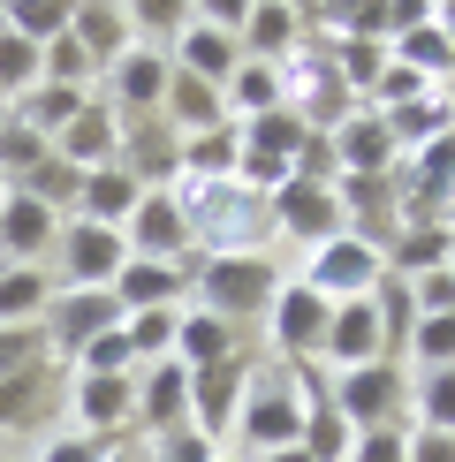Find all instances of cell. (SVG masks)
Returning <instances> with one entry per match:
<instances>
[{"mask_svg":"<svg viewBox=\"0 0 455 462\" xmlns=\"http://www.w3.org/2000/svg\"><path fill=\"white\" fill-rule=\"evenodd\" d=\"M175 205H182V220H190V236H198L205 258H236V250H258V236L274 227L265 198H258V189H243L236 175H228V182H182V189H175Z\"/></svg>","mask_w":455,"mask_h":462,"instance_id":"6da1fadb","label":"cell"},{"mask_svg":"<svg viewBox=\"0 0 455 462\" xmlns=\"http://www.w3.org/2000/svg\"><path fill=\"white\" fill-rule=\"evenodd\" d=\"M236 439H243V462L303 448V364H258L243 417H236Z\"/></svg>","mask_w":455,"mask_h":462,"instance_id":"7a4b0ae2","label":"cell"},{"mask_svg":"<svg viewBox=\"0 0 455 462\" xmlns=\"http://www.w3.org/2000/svg\"><path fill=\"white\" fill-rule=\"evenodd\" d=\"M274 258L265 250H236V258H198V273H190V296H198V311H213L228 326H251L274 311Z\"/></svg>","mask_w":455,"mask_h":462,"instance_id":"3957f363","label":"cell"},{"mask_svg":"<svg viewBox=\"0 0 455 462\" xmlns=\"http://www.w3.org/2000/svg\"><path fill=\"white\" fill-rule=\"evenodd\" d=\"M243 129V167H236V182L243 189H258V198H274L281 182L296 175V152H303V114L296 106H274V114H258V122H236Z\"/></svg>","mask_w":455,"mask_h":462,"instance_id":"277c9868","label":"cell"},{"mask_svg":"<svg viewBox=\"0 0 455 462\" xmlns=\"http://www.w3.org/2000/svg\"><path fill=\"white\" fill-rule=\"evenodd\" d=\"M327 394H334V410L349 417L357 432H387V425H403V410H410V372L379 356V364H357V372H334Z\"/></svg>","mask_w":455,"mask_h":462,"instance_id":"5b68a950","label":"cell"},{"mask_svg":"<svg viewBox=\"0 0 455 462\" xmlns=\"http://www.w3.org/2000/svg\"><path fill=\"white\" fill-rule=\"evenodd\" d=\"M296 281H311L327 303H365L372 288L387 281V250L365 243V236H334V243L311 250V265H303Z\"/></svg>","mask_w":455,"mask_h":462,"instance_id":"8992f818","label":"cell"},{"mask_svg":"<svg viewBox=\"0 0 455 462\" xmlns=\"http://www.w3.org/2000/svg\"><path fill=\"white\" fill-rule=\"evenodd\" d=\"M334 326V303L319 296L311 281H281L274 288V311H265V334H274V364H311L319 341Z\"/></svg>","mask_w":455,"mask_h":462,"instance_id":"52a82bcc","label":"cell"},{"mask_svg":"<svg viewBox=\"0 0 455 462\" xmlns=\"http://www.w3.org/2000/svg\"><path fill=\"white\" fill-rule=\"evenodd\" d=\"M129 311H122V296L114 288H53V303H46V349H61V356H84L99 334H114Z\"/></svg>","mask_w":455,"mask_h":462,"instance_id":"ba28073f","label":"cell"},{"mask_svg":"<svg viewBox=\"0 0 455 462\" xmlns=\"http://www.w3.org/2000/svg\"><path fill=\"white\" fill-rule=\"evenodd\" d=\"M251 356H228V364H205L190 372V432H205L213 448L236 439V417H243V394H251Z\"/></svg>","mask_w":455,"mask_h":462,"instance_id":"9c48e42d","label":"cell"},{"mask_svg":"<svg viewBox=\"0 0 455 462\" xmlns=\"http://www.w3.org/2000/svg\"><path fill=\"white\" fill-rule=\"evenodd\" d=\"M53 258H61V288H114L122 265H129V243H122V227L69 220L61 243H53Z\"/></svg>","mask_w":455,"mask_h":462,"instance_id":"30bf717a","label":"cell"},{"mask_svg":"<svg viewBox=\"0 0 455 462\" xmlns=\"http://www.w3.org/2000/svg\"><path fill=\"white\" fill-rule=\"evenodd\" d=\"M265 213H274V227L281 236H296V243H334V236H349V220H341V198H334V182H303V175H289L265 198Z\"/></svg>","mask_w":455,"mask_h":462,"instance_id":"8fae6325","label":"cell"},{"mask_svg":"<svg viewBox=\"0 0 455 462\" xmlns=\"http://www.w3.org/2000/svg\"><path fill=\"white\" fill-rule=\"evenodd\" d=\"M122 243H129V258H160V265H190V250H198L175 189H144L137 213H129V227H122Z\"/></svg>","mask_w":455,"mask_h":462,"instance_id":"7c38bea8","label":"cell"},{"mask_svg":"<svg viewBox=\"0 0 455 462\" xmlns=\"http://www.w3.org/2000/svg\"><path fill=\"white\" fill-rule=\"evenodd\" d=\"M167 76H175V53H160V46H129L122 61L107 69V91H114V114L122 122H144V114H160V99H167Z\"/></svg>","mask_w":455,"mask_h":462,"instance_id":"4fadbf2b","label":"cell"},{"mask_svg":"<svg viewBox=\"0 0 455 462\" xmlns=\"http://www.w3.org/2000/svg\"><path fill=\"white\" fill-rule=\"evenodd\" d=\"M61 227L69 220L53 213V205L8 189V198H0V258H8V265H46V250L61 243Z\"/></svg>","mask_w":455,"mask_h":462,"instance_id":"5bb4252c","label":"cell"},{"mask_svg":"<svg viewBox=\"0 0 455 462\" xmlns=\"http://www.w3.org/2000/svg\"><path fill=\"white\" fill-rule=\"evenodd\" d=\"M137 425L152 439H167V432L190 425V364L160 356V364H144V372H137Z\"/></svg>","mask_w":455,"mask_h":462,"instance_id":"9a60e30c","label":"cell"},{"mask_svg":"<svg viewBox=\"0 0 455 462\" xmlns=\"http://www.w3.org/2000/svg\"><path fill=\"white\" fill-rule=\"evenodd\" d=\"M160 122L175 129V137H213V129H228L236 114H228V91L220 84L175 69V76H167V99H160Z\"/></svg>","mask_w":455,"mask_h":462,"instance_id":"2e32d148","label":"cell"},{"mask_svg":"<svg viewBox=\"0 0 455 462\" xmlns=\"http://www.w3.org/2000/svg\"><path fill=\"white\" fill-rule=\"evenodd\" d=\"M122 167H129L144 189L182 182V137L160 122V114H144V122H122Z\"/></svg>","mask_w":455,"mask_h":462,"instance_id":"e0dca14e","label":"cell"},{"mask_svg":"<svg viewBox=\"0 0 455 462\" xmlns=\"http://www.w3.org/2000/svg\"><path fill=\"white\" fill-rule=\"evenodd\" d=\"M379 356H387V334H379L372 296L365 303H334V326H327V341H319V364H327V372H357V364H379Z\"/></svg>","mask_w":455,"mask_h":462,"instance_id":"ac0fdd59","label":"cell"},{"mask_svg":"<svg viewBox=\"0 0 455 462\" xmlns=\"http://www.w3.org/2000/svg\"><path fill=\"white\" fill-rule=\"evenodd\" d=\"M53 160H69L76 175H91V167H114L122 160V114H114L107 99H91L76 122L53 137Z\"/></svg>","mask_w":455,"mask_h":462,"instance_id":"d6986e66","label":"cell"},{"mask_svg":"<svg viewBox=\"0 0 455 462\" xmlns=\"http://www.w3.org/2000/svg\"><path fill=\"white\" fill-rule=\"evenodd\" d=\"M334 167H341V175H395V167H403V152H395L387 122H379L372 106H357L349 122L334 129ZM341 175H334V182H341Z\"/></svg>","mask_w":455,"mask_h":462,"instance_id":"ffe728a7","label":"cell"},{"mask_svg":"<svg viewBox=\"0 0 455 462\" xmlns=\"http://www.w3.org/2000/svg\"><path fill=\"white\" fill-rule=\"evenodd\" d=\"M349 448H357V425L334 410L327 379L303 364V455H311V462H349Z\"/></svg>","mask_w":455,"mask_h":462,"instance_id":"44dd1931","label":"cell"},{"mask_svg":"<svg viewBox=\"0 0 455 462\" xmlns=\"http://www.w3.org/2000/svg\"><path fill=\"white\" fill-rule=\"evenodd\" d=\"M69 38L91 53V69H99V76L122 61L129 46H137V31H129V8H122V0H84V8H69Z\"/></svg>","mask_w":455,"mask_h":462,"instance_id":"7402d4cb","label":"cell"},{"mask_svg":"<svg viewBox=\"0 0 455 462\" xmlns=\"http://www.w3.org/2000/svg\"><path fill=\"white\" fill-rule=\"evenodd\" d=\"M122 425H137V372H129V379H91V372H76V432L114 439Z\"/></svg>","mask_w":455,"mask_h":462,"instance_id":"603a6c76","label":"cell"},{"mask_svg":"<svg viewBox=\"0 0 455 462\" xmlns=\"http://www.w3.org/2000/svg\"><path fill=\"white\" fill-rule=\"evenodd\" d=\"M236 46H243V61H274V69H281V61L303 46V8H296V0H265V8L243 15Z\"/></svg>","mask_w":455,"mask_h":462,"instance_id":"cb8c5ba5","label":"cell"},{"mask_svg":"<svg viewBox=\"0 0 455 462\" xmlns=\"http://www.w3.org/2000/svg\"><path fill=\"white\" fill-rule=\"evenodd\" d=\"M122 311H175L190 296V265H160V258H129L122 281H114Z\"/></svg>","mask_w":455,"mask_h":462,"instance_id":"d4e9b609","label":"cell"},{"mask_svg":"<svg viewBox=\"0 0 455 462\" xmlns=\"http://www.w3.org/2000/svg\"><path fill=\"white\" fill-rule=\"evenodd\" d=\"M137 198H144V182L129 175L122 160L114 167H91L84 189H76V220H99V227H129V213H137Z\"/></svg>","mask_w":455,"mask_h":462,"instance_id":"484cf974","label":"cell"},{"mask_svg":"<svg viewBox=\"0 0 455 462\" xmlns=\"http://www.w3.org/2000/svg\"><path fill=\"white\" fill-rule=\"evenodd\" d=\"M175 69H190V76H205V84L228 91V76L243 69V46H236L228 31H213V23H198V15H190V31L175 38Z\"/></svg>","mask_w":455,"mask_h":462,"instance_id":"4316f807","label":"cell"},{"mask_svg":"<svg viewBox=\"0 0 455 462\" xmlns=\"http://www.w3.org/2000/svg\"><path fill=\"white\" fill-rule=\"evenodd\" d=\"M228 356H243V349H236V326L190 303V311H182V326H175V364L205 372V364H228Z\"/></svg>","mask_w":455,"mask_h":462,"instance_id":"83f0119b","label":"cell"},{"mask_svg":"<svg viewBox=\"0 0 455 462\" xmlns=\"http://www.w3.org/2000/svg\"><path fill=\"white\" fill-rule=\"evenodd\" d=\"M84 106H91V91H69V84H31L23 99H15V122H23L31 137H46V144H53V137H61V129H69Z\"/></svg>","mask_w":455,"mask_h":462,"instance_id":"f1b7e54d","label":"cell"},{"mask_svg":"<svg viewBox=\"0 0 455 462\" xmlns=\"http://www.w3.org/2000/svg\"><path fill=\"white\" fill-rule=\"evenodd\" d=\"M53 288L61 281H46V265H0V326H38Z\"/></svg>","mask_w":455,"mask_h":462,"instance_id":"f546056e","label":"cell"},{"mask_svg":"<svg viewBox=\"0 0 455 462\" xmlns=\"http://www.w3.org/2000/svg\"><path fill=\"white\" fill-rule=\"evenodd\" d=\"M448 258H455V227H403V236L387 243V273H403V281L441 273Z\"/></svg>","mask_w":455,"mask_h":462,"instance_id":"4dcf8cb0","label":"cell"},{"mask_svg":"<svg viewBox=\"0 0 455 462\" xmlns=\"http://www.w3.org/2000/svg\"><path fill=\"white\" fill-rule=\"evenodd\" d=\"M372 311H379V334H387V364L410 356V334H417V288L403 273H387L372 288Z\"/></svg>","mask_w":455,"mask_h":462,"instance_id":"1f68e13d","label":"cell"},{"mask_svg":"<svg viewBox=\"0 0 455 462\" xmlns=\"http://www.w3.org/2000/svg\"><path fill=\"white\" fill-rule=\"evenodd\" d=\"M395 61H403V69H417V76H425V84H448V76H455V46H448V31L441 23H432V15H425V23H410L403 38H395Z\"/></svg>","mask_w":455,"mask_h":462,"instance_id":"d6a6232c","label":"cell"},{"mask_svg":"<svg viewBox=\"0 0 455 462\" xmlns=\"http://www.w3.org/2000/svg\"><path fill=\"white\" fill-rule=\"evenodd\" d=\"M274 106H289L274 61H243L236 76H228V114H236V122H258V114H274Z\"/></svg>","mask_w":455,"mask_h":462,"instance_id":"836d02e7","label":"cell"},{"mask_svg":"<svg viewBox=\"0 0 455 462\" xmlns=\"http://www.w3.org/2000/svg\"><path fill=\"white\" fill-rule=\"evenodd\" d=\"M410 410H417V432H455V364L410 379Z\"/></svg>","mask_w":455,"mask_h":462,"instance_id":"e575fe53","label":"cell"},{"mask_svg":"<svg viewBox=\"0 0 455 462\" xmlns=\"http://www.w3.org/2000/svg\"><path fill=\"white\" fill-rule=\"evenodd\" d=\"M327 53H334V76L357 91V106H365L372 84H379V69H387V46H372V38H334Z\"/></svg>","mask_w":455,"mask_h":462,"instance_id":"d590c367","label":"cell"},{"mask_svg":"<svg viewBox=\"0 0 455 462\" xmlns=\"http://www.w3.org/2000/svg\"><path fill=\"white\" fill-rule=\"evenodd\" d=\"M175 326H182V311H129L122 319L129 349H137V372H144V364H160V356H175Z\"/></svg>","mask_w":455,"mask_h":462,"instance_id":"8d00e7d4","label":"cell"},{"mask_svg":"<svg viewBox=\"0 0 455 462\" xmlns=\"http://www.w3.org/2000/svg\"><path fill=\"white\" fill-rule=\"evenodd\" d=\"M8 31L31 38V46L46 53L53 38H69V0H15V8H8Z\"/></svg>","mask_w":455,"mask_h":462,"instance_id":"74e56055","label":"cell"},{"mask_svg":"<svg viewBox=\"0 0 455 462\" xmlns=\"http://www.w3.org/2000/svg\"><path fill=\"white\" fill-rule=\"evenodd\" d=\"M91 76H99V69H91V53L76 46V38H53V46L38 53V84H69V91H91Z\"/></svg>","mask_w":455,"mask_h":462,"instance_id":"f35d334b","label":"cell"},{"mask_svg":"<svg viewBox=\"0 0 455 462\" xmlns=\"http://www.w3.org/2000/svg\"><path fill=\"white\" fill-rule=\"evenodd\" d=\"M46 372H15V379H0V432H23L38 410H46Z\"/></svg>","mask_w":455,"mask_h":462,"instance_id":"ab89813d","label":"cell"},{"mask_svg":"<svg viewBox=\"0 0 455 462\" xmlns=\"http://www.w3.org/2000/svg\"><path fill=\"white\" fill-rule=\"evenodd\" d=\"M46 372V326H0V379Z\"/></svg>","mask_w":455,"mask_h":462,"instance_id":"60d3db41","label":"cell"},{"mask_svg":"<svg viewBox=\"0 0 455 462\" xmlns=\"http://www.w3.org/2000/svg\"><path fill=\"white\" fill-rule=\"evenodd\" d=\"M410 356H417V372H448V364H455V311H441V319H417Z\"/></svg>","mask_w":455,"mask_h":462,"instance_id":"b9f144b4","label":"cell"},{"mask_svg":"<svg viewBox=\"0 0 455 462\" xmlns=\"http://www.w3.org/2000/svg\"><path fill=\"white\" fill-rule=\"evenodd\" d=\"M38 84V46L15 31H0V99H23V91Z\"/></svg>","mask_w":455,"mask_h":462,"instance_id":"7bdbcfd3","label":"cell"},{"mask_svg":"<svg viewBox=\"0 0 455 462\" xmlns=\"http://www.w3.org/2000/svg\"><path fill=\"white\" fill-rule=\"evenodd\" d=\"M152 462H220V448H213V439H205V432H167V439H152Z\"/></svg>","mask_w":455,"mask_h":462,"instance_id":"ee69618b","label":"cell"},{"mask_svg":"<svg viewBox=\"0 0 455 462\" xmlns=\"http://www.w3.org/2000/svg\"><path fill=\"white\" fill-rule=\"evenodd\" d=\"M114 455V439H99V432H61V439H46V455L38 462H107Z\"/></svg>","mask_w":455,"mask_h":462,"instance_id":"f6af8a7d","label":"cell"},{"mask_svg":"<svg viewBox=\"0 0 455 462\" xmlns=\"http://www.w3.org/2000/svg\"><path fill=\"white\" fill-rule=\"evenodd\" d=\"M349 462H410V432H403V425H387V432H357Z\"/></svg>","mask_w":455,"mask_h":462,"instance_id":"bcb514c9","label":"cell"},{"mask_svg":"<svg viewBox=\"0 0 455 462\" xmlns=\"http://www.w3.org/2000/svg\"><path fill=\"white\" fill-rule=\"evenodd\" d=\"M296 175H303V182H334V175H341V167H334V137H327V129H311V137H303Z\"/></svg>","mask_w":455,"mask_h":462,"instance_id":"7dc6e473","label":"cell"},{"mask_svg":"<svg viewBox=\"0 0 455 462\" xmlns=\"http://www.w3.org/2000/svg\"><path fill=\"white\" fill-rule=\"evenodd\" d=\"M417 288V319H441V311H455V273L441 265V273H425V281H410Z\"/></svg>","mask_w":455,"mask_h":462,"instance_id":"c3c4849f","label":"cell"},{"mask_svg":"<svg viewBox=\"0 0 455 462\" xmlns=\"http://www.w3.org/2000/svg\"><path fill=\"white\" fill-rule=\"evenodd\" d=\"M410 462H455V432H417L410 425Z\"/></svg>","mask_w":455,"mask_h":462,"instance_id":"681fc988","label":"cell"},{"mask_svg":"<svg viewBox=\"0 0 455 462\" xmlns=\"http://www.w3.org/2000/svg\"><path fill=\"white\" fill-rule=\"evenodd\" d=\"M251 462H311L303 448H281V455H251Z\"/></svg>","mask_w":455,"mask_h":462,"instance_id":"f907efd6","label":"cell"},{"mask_svg":"<svg viewBox=\"0 0 455 462\" xmlns=\"http://www.w3.org/2000/svg\"><path fill=\"white\" fill-rule=\"evenodd\" d=\"M0 31H8V8H0Z\"/></svg>","mask_w":455,"mask_h":462,"instance_id":"816d5d0a","label":"cell"},{"mask_svg":"<svg viewBox=\"0 0 455 462\" xmlns=\"http://www.w3.org/2000/svg\"><path fill=\"white\" fill-rule=\"evenodd\" d=\"M0 198H8V175H0Z\"/></svg>","mask_w":455,"mask_h":462,"instance_id":"f5cc1de1","label":"cell"},{"mask_svg":"<svg viewBox=\"0 0 455 462\" xmlns=\"http://www.w3.org/2000/svg\"><path fill=\"white\" fill-rule=\"evenodd\" d=\"M107 462H129V455H107Z\"/></svg>","mask_w":455,"mask_h":462,"instance_id":"db71d44e","label":"cell"},{"mask_svg":"<svg viewBox=\"0 0 455 462\" xmlns=\"http://www.w3.org/2000/svg\"><path fill=\"white\" fill-rule=\"evenodd\" d=\"M220 462H243V455H220Z\"/></svg>","mask_w":455,"mask_h":462,"instance_id":"11a10c76","label":"cell"},{"mask_svg":"<svg viewBox=\"0 0 455 462\" xmlns=\"http://www.w3.org/2000/svg\"><path fill=\"white\" fill-rule=\"evenodd\" d=\"M448 273H455V258H448Z\"/></svg>","mask_w":455,"mask_h":462,"instance_id":"9f6ffc18","label":"cell"},{"mask_svg":"<svg viewBox=\"0 0 455 462\" xmlns=\"http://www.w3.org/2000/svg\"><path fill=\"white\" fill-rule=\"evenodd\" d=\"M448 213H455V205H448Z\"/></svg>","mask_w":455,"mask_h":462,"instance_id":"6f0895ef","label":"cell"}]
</instances>
